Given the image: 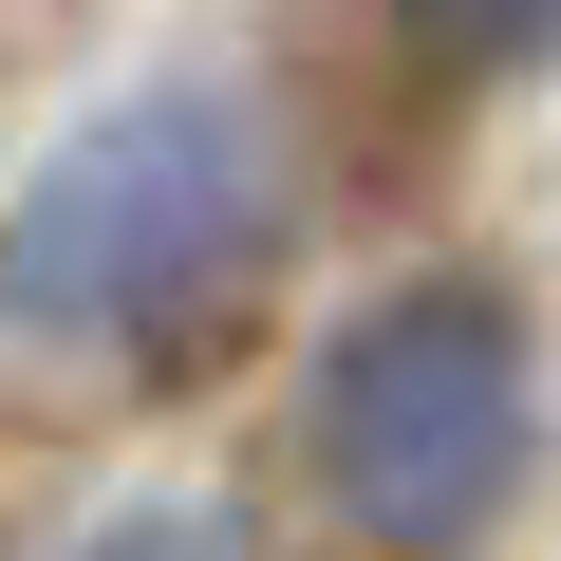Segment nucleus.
<instances>
[{
    "label": "nucleus",
    "instance_id": "nucleus-4",
    "mask_svg": "<svg viewBox=\"0 0 561 561\" xmlns=\"http://www.w3.org/2000/svg\"><path fill=\"white\" fill-rule=\"evenodd\" d=\"M57 561H243V524H225V505H187V486H150V505H113V524H76Z\"/></svg>",
    "mask_w": 561,
    "mask_h": 561
},
{
    "label": "nucleus",
    "instance_id": "nucleus-2",
    "mask_svg": "<svg viewBox=\"0 0 561 561\" xmlns=\"http://www.w3.org/2000/svg\"><path fill=\"white\" fill-rule=\"evenodd\" d=\"M319 505L375 542V561H468L505 505H524V449H542V337L505 280H393L319 337Z\"/></svg>",
    "mask_w": 561,
    "mask_h": 561
},
{
    "label": "nucleus",
    "instance_id": "nucleus-3",
    "mask_svg": "<svg viewBox=\"0 0 561 561\" xmlns=\"http://www.w3.org/2000/svg\"><path fill=\"white\" fill-rule=\"evenodd\" d=\"M393 57L431 94H505V76L561 57V0H393Z\"/></svg>",
    "mask_w": 561,
    "mask_h": 561
},
{
    "label": "nucleus",
    "instance_id": "nucleus-1",
    "mask_svg": "<svg viewBox=\"0 0 561 561\" xmlns=\"http://www.w3.org/2000/svg\"><path fill=\"white\" fill-rule=\"evenodd\" d=\"M280 225H300L280 113L243 76H150L20 169V206H0V337L94 356V375H169L280 280Z\"/></svg>",
    "mask_w": 561,
    "mask_h": 561
}]
</instances>
